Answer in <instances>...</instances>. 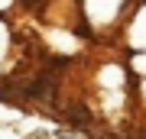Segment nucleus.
<instances>
[{"label": "nucleus", "mask_w": 146, "mask_h": 139, "mask_svg": "<svg viewBox=\"0 0 146 139\" xmlns=\"http://www.w3.org/2000/svg\"><path fill=\"white\" fill-rule=\"evenodd\" d=\"M68 117H72L75 123H78V120H81V123H88V120H91V113H88L84 107H72V110H68Z\"/></svg>", "instance_id": "1"}, {"label": "nucleus", "mask_w": 146, "mask_h": 139, "mask_svg": "<svg viewBox=\"0 0 146 139\" xmlns=\"http://www.w3.org/2000/svg\"><path fill=\"white\" fill-rule=\"evenodd\" d=\"M58 139H88L84 133H58Z\"/></svg>", "instance_id": "2"}]
</instances>
